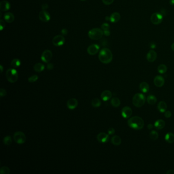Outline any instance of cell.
I'll list each match as a JSON object with an SVG mask.
<instances>
[{
	"label": "cell",
	"instance_id": "6da1fadb",
	"mask_svg": "<svg viewBox=\"0 0 174 174\" xmlns=\"http://www.w3.org/2000/svg\"><path fill=\"white\" fill-rule=\"evenodd\" d=\"M129 126L134 130H141L144 127V123L141 117L135 116L130 118L128 121Z\"/></svg>",
	"mask_w": 174,
	"mask_h": 174
},
{
	"label": "cell",
	"instance_id": "7a4b0ae2",
	"mask_svg": "<svg viewBox=\"0 0 174 174\" xmlns=\"http://www.w3.org/2000/svg\"><path fill=\"white\" fill-rule=\"evenodd\" d=\"M99 58L103 63L108 64L113 60V53L109 49L104 48L99 53Z\"/></svg>",
	"mask_w": 174,
	"mask_h": 174
},
{
	"label": "cell",
	"instance_id": "3957f363",
	"mask_svg": "<svg viewBox=\"0 0 174 174\" xmlns=\"http://www.w3.org/2000/svg\"><path fill=\"white\" fill-rule=\"evenodd\" d=\"M145 102V97L141 93H136L133 96L132 103L134 106L139 108L143 106Z\"/></svg>",
	"mask_w": 174,
	"mask_h": 174
},
{
	"label": "cell",
	"instance_id": "277c9868",
	"mask_svg": "<svg viewBox=\"0 0 174 174\" xmlns=\"http://www.w3.org/2000/svg\"><path fill=\"white\" fill-rule=\"evenodd\" d=\"M104 32L100 28H94L88 32V37L92 40H99L102 37Z\"/></svg>",
	"mask_w": 174,
	"mask_h": 174
},
{
	"label": "cell",
	"instance_id": "5b68a950",
	"mask_svg": "<svg viewBox=\"0 0 174 174\" xmlns=\"http://www.w3.org/2000/svg\"><path fill=\"white\" fill-rule=\"evenodd\" d=\"M6 78L7 80L10 83H15L18 79V72L14 69H9L6 72Z\"/></svg>",
	"mask_w": 174,
	"mask_h": 174
},
{
	"label": "cell",
	"instance_id": "8992f818",
	"mask_svg": "<svg viewBox=\"0 0 174 174\" xmlns=\"http://www.w3.org/2000/svg\"><path fill=\"white\" fill-rule=\"evenodd\" d=\"M14 141L18 144H23L26 141V135L23 132L18 131L13 135Z\"/></svg>",
	"mask_w": 174,
	"mask_h": 174
},
{
	"label": "cell",
	"instance_id": "52a82bcc",
	"mask_svg": "<svg viewBox=\"0 0 174 174\" xmlns=\"http://www.w3.org/2000/svg\"><path fill=\"white\" fill-rule=\"evenodd\" d=\"M163 21V16L159 12H155L151 16V21L152 23L155 25H158L162 23Z\"/></svg>",
	"mask_w": 174,
	"mask_h": 174
},
{
	"label": "cell",
	"instance_id": "ba28073f",
	"mask_svg": "<svg viewBox=\"0 0 174 174\" xmlns=\"http://www.w3.org/2000/svg\"><path fill=\"white\" fill-rule=\"evenodd\" d=\"M64 42H65V38L61 35H58L55 36L52 40L53 44L56 47L62 46L64 43Z\"/></svg>",
	"mask_w": 174,
	"mask_h": 174
},
{
	"label": "cell",
	"instance_id": "9c48e42d",
	"mask_svg": "<svg viewBox=\"0 0 174 174\" xmlns=\"http://www.w3.org/2000/svg\"><path fill=\"white\" fill-rule=\"evenodd\" d=\"M53 54L51 51L46 50L43 52L41 56V60L45 63H48L51 60Z\"/></svg>",
	"mask_w": 174,
	"mask_h": 174
},
{
	"label": "cell",
	"instance_id": "30bf717a",
	"mask_svg": "<svg viewBox=\"0 0 174 174\" xmlns=\"http://www.w3.org/2000/svg\"><path fill=\"white\" fill-rule=\"evenodd\" d=\"M50 14L46 10L41 11L39 13V19L42 22H48L50 20Z\"/></svg>",
	"mask_w": 174,
	"mask_h": 174
},
{
	"label": "cell",
	"instance_id": "8fae6325",
	"mask_svg": "<svg viewBox=\"0 0 174 174\" xmlns=\"http://www.w3.org/2000/svg\"><path fill=\"white\" fill-rule=\"evenodd\" d=\"M122 116L125 119L129 118L132 114V109L126 106L123 108L121 111Z\"/></svg>",
	"mask_w": 174,
	"mask_h": 174
},
{
	"label": "cell",
	"instance_id": "7c38bea8",
	"mask_svg": "<svg viewBox=\"0 0 174 174\" xmlns=\"http://www.w3.org/2000/svg\"><path fill=\"white\" fill-rule=\"evenodd\" d=\"M100 47L97 44H92L87 48V53L91 55H94L98 53L99 51Z\"/></svg>",
	"mask_w": 174,
	"mask_h": 174
},
{
	"label": "cell",
	"instance_id": "4fadbf2b",
	"mask_svg": "<svg viewBox=\"0 0 174 174\" xmlns=\"http://www.w3.org/2000/svg\"><path fill=\"white\" fill-rule=\"evenodd\" d=\"M97 140L101 143H107L109 139V135L106 133L101 132L97 135Z\"/></svg>",
	"mask_w": 174,
	"mask_h": 174
},
{
	"label": "cell",
	"instance_id": "5bb4252c",
	"mask_svg": "<svg viewBox=\"0 0 174 174\" xmlns=\"http://www.w3.org/2000/svg\"><path fill=\"white\" fill-rule=\"evenodd\" d=\"M165 83L164 77L161 76H157L154 79V83L155 85L158 87H161L163 86Z\"/></svg>",
	"mask_w": 174,
	"mask_h": 174
},
{
	"label": "cell",
	"instance_id": "9a60e30c",
	"mask_svg": "<svg viewBox=\"0 0 174 174\" xmlns=\"http://www.w3.org/2000/svg\"><path fill=\"white\" fill-rule=\"evenodd\" d=\"M67 107L69 109H75L78 105V102L77 99L75 98H71L67 102Z\"/></svg>",
	"mask_w": 174,
	"mask_h": 174
},
{
	"label": "cell",
	"instance_id": "2e32d148",
	"mask_svg": "<svg viewBox=\"0 0 174 174\" xmlns=\"http://www.w3.org/2000/svg\"><path fill=\"white\" fill-rule=\"evenodd\" d=\"M157 53L154 50H150L147 55V59L150 62H153L155 61L157 58Z\"/></svg>",
	"mask_w": 174,
	"mask_h": 174
},
{
	"label": "cell",
	"instance_id": "e0dca14e",
	"mask_svg": "<svg viewBox=\"0 0 174 174\" xmlns=\"http://www.w3.org/2000/svg\"><path fill=\"white\" fill-rule=\"evenodd\" d=\"M10 8V4L7 1H2L0 3V10L2 11H6Z\"/></svg>",
	"mask_w": 174,
	"mask_h": 174
},
{
	"label": "cell",
	"instance_id": "ac0fdd59",
	"mask_svg": "<svg viewBox=\"0 0 174 174\" xmlns=\"http://www.w3.org/2000/svg\"><path fill=\"white\" fill-rule=\"evenodd\" d=\"M101 97V99H102L103 101H107L109 100H110L111 99V98L112 97V93L110 91H108V90L104 91V92H102Z\"/></svg>",
	"mask_w": 174,
	"mask_h": 174
},
{
	"label": "cell",
	"instance_id": "d6986e66",
	"mask_svg": "<svg viewBox=\"0 0 174 174\" xmlns=\"http://www.w3.org/2000/svg\"><path fill=\"white\" fill-rule=\"evenodd\" d=\"M167 104L164 101H160L158 103L157 105V108L159 112L161 113H165L167 109Z\"/></svg>",
	"mask_w": 174,
	"mask_h": 174
},
{
	"label": "cell",
	"instance_id": "ffe728a7",
	"mask_svg": "<svg viewBox=\"0 0 174 174\" xmlns=\"http://www.w3.org/2000/svg\"><path fill=\"white\" fill-rule=\"evenodd\" d=\"M121 19V15L118 12H114L110 16V20L111 23H116L120 21Z\"/></svg>",
	"mask_w": 174,
	"mask_h": 174
},
{
	"label": "cell",
	"instance_id": "44dd1931",
	"mask_svg": "<svg viewBox=\"0 0 174 174\" xmlns=\"http://www.w3.org/2000/svg\"><path fill=\"white\" fill-rule=\"evenodd\" d=\"M4 18L5 21L8 23H12L14 20V16L11 12H6L4 14Z\"/></svg>",
	"mask_w": 174,
	"mask_h": 174
},
{
	"label": "cell",
	"instance_id": "7402d4cb",
	"mask_svg": "<svg viewBox=\"0 0 174 174\" xmlns=\"http://www.w3.org/2000/svg\"><path fill=\"white\" fill-rule=\"evenodd\" d=\"M165 126V123L163 120H158L154 123V126L156 128L159 130L164 129Z\"/></svg>",
	"mask_w": 174,
	"mask_h": 174
},
{
	"label": "cell",
	"instance_id": "603a6c76",
	"mask_svg": "<svg viewBox=\"0 0 174 174\" xmlns=\"http://www.w3.org/2000/svg\"><path fill=\"white\" fill-rule=\"evenodd\" d=\"M139 89L143 93H147L149 91V85L145 82H142L139 85Z\"/></svg>",
	"mask_w": 174,
	"mask_h": 174
},
{
	"label": "cell",
	"instance_id": "cb8c5ba5",
	"mask_svg": "<svg viewBox=\"0 0 174 174\" xmlns=\"http://www.w3.org/2000/svg\"><path fill=\"white\" fill-rule=\"evenodd\" d=\"M165 141L169 143H174V134L172 132H168L165 135Z\"/></svg>",
	"mask_w": 174,
	"mask_h": 174
},
{
	"label": "cell",
	"instance_id": "d4e9b609",
	"mask_svg": "<svg viewBox=\"0 0 174 174\" xmlns=\"http://www.w3.org/2000/svg\"><path fill=\"white\" fill-rule=\"evenodd\" d=\"M111 143L114 145H120L122 143V139L118 135H114L111 138Z\"/></svg>",
	"mask_w": 174,
	"mask_h": 174
},
{
	"label": "cell",
	"instance_id": "484cf974",
	"mask_svg": "<svg viewBox=\"0 0 174 174\" xmlns=\"http://www.w3.org/2000/svg\"><path fill=\"white\" fill-rule=\"evenodd\" d=\"M44 69V65L41 63H36L34 66V70L35 72H42Z\"/></svg>",
	"mask_w": 174,
	"mask_h": 174
},
{
	"label": "cell",
	"instance_id": "4316f807",
	"mask_svg": "<svg viewBox=\"0 0 174 174\" xmlns=\"http://www.w3.org/2000/svg\"><path fill=\"white\" fill-rule=\"evenodd\" d=\"M147 101L150 105H154L157 102V98L154 95H150L147 97Z\"/></svg>",
	"mask_w": 174,
	"mask_h": 174
},
{
	"label": "cell",
	"instance_id": "83f0119b",
	"mask_svg": "<svg viewBox=\"0 0 174 174\" xmlns=\"http://www.w3.org/2000/svg\"><path fill=\"white\" fill-rule=\"evenodd\" d=\"M111 104L114 107H118L121 105V101L119 98L114 97L111 100Z\"/></svg>",
	"mask_w": 174,
	"mask_h": 174
},
{
	"label": "cell",
	"instance_id": "f1b7e54d",
	"mask_svg": "<svg viewBox=\"0 0 174 174\" xmlns=\"http://www.w3.org/2000/svg\"><path fill=\"white\" fill-rule=\"evenodd\" d=\"M21 60L18 58H15L11 62V65L14 68H16L19 67L21 65Z\"/></svg>",
	"mask_w": 174,
	"mask_h": 174
},
{
	"label": "cell",
	"instance_id": "f546056e",
	"mask_svg": "<svg viewBox=\"0 0 174 174\" xmlns=\"http://www.w3.org/2000/svg\"><path fill=\"white\" fill-rule=\"evenodd\" d=\"M157 70H158V72H159L160 74H164L167 72V66L165 64H161L158 66V67L157 68Z\"/></svg>",
	"mask_w": 174,
	"mask_h": 174
},
{
	"label": "cell",
	"instance_id": "4dcf8cb0",
	"mask_svg": "<svg viewBox=\"0 0 174 174\" xmlns=\"http://www.w3.org/2000/svg\"><path fill=\"white\" fill-rule=\"evenodd\" d=\"M92 105L95 108L99 107L101 105V101L100 99L98 98H95L93 99L92 101Z\"/></svg>",
	"mask_w": 174,
	"mask_h": 174
},
{
	"label": "cell",
	"instance_id": "1f68e13d",
	"mask_svg": "<svg viewBox=\"0 0 174 174\" xmlns=\"http://www.w3.org/2000/svg\"><path fill=\"white\" fill-rule=\"evenodd\" d=\"M3 143L6 145H10L12 143V138L10 135L5 136L3 139Z\"/></svg>",
	"mask_w": 174,
	"mask_h": 174
},
{
	"label": "cell",
	"instance_id": "d6a6232c",
	"mask_svg": "<svg viewBox=\"0 0 174 174\" xmlns=\"http://www.w3.org/2000/svg\"><path fill=\"white\" fill-rule=\"evenodd\" d=\"M149 136H150V138L153 141L157 140L159 137L158 133L157 131H156L155 130L152 131L149 134Z\"/></svg>",
	"mask_w": 174,
	"mask_h": 174
},
{
	"label": "cell",
	"instance_id": "836d02e7",
	"mask_svg": "<svg viewBox=\"0 0 174 174\" xmlns=\"http://www.w3.org/2000/svg\"><path fill=\"white\" fill-rule=\"evenodd\" d=\"M10 173V170L7 166H2L0 169V173L1 174H9Z\"/></svg>",
	"mask_w": 174,
	"mask_h": 174
},
{
	"label": "cell",
	"instance_id": "e575fe53",
	"mask_svg": "<svg viewBox=\"0 0 174 174\" xmlns=\"http://www.w3.org/2000/svg\"><path fill=\"white\" fill-rule=\"evenodd\" d=\"M38 79V76L36 75H34L28 78V81L30 83H33L36 82Z\"/></svg>",
	"mask_w": 174,
	"mask_h": 174
},
{
	"label": "cell",
	"instance_id": "d590c367",
	"mask_svg": "<svg viewBox=\"0 0 174 174\" xmlns=\"http://www.w3.org/2000/svg\"><path fill=\"white\" fill-rule=\"evenodd\" d=\"M110 28L109 25L108 23H103L102 26H101V28L103 30H109Z\"/></svg>",
	"mask_w": 174,
	"mask_h": 174
},
{
	"label": "cell",
	"instance_id": "8d00e7d4",
	"mask_svg": "<svg viewBox=\"0 0 174 174\" xmlns=\"http://www.w3.org/2000/svg\"><path fill=\"white\" fill-rule=\"evenodd\" d=\"M7 94V92L6 91L5 89H4V88H1L0 89V96L1 97H3L5 96H6Z\"/></svg>",
	"mask_w": 174,
	"mask_h": 174
},
{
	"label": "cell",
	"instance_id": "74e56055",
	"mask_svg": "<svg viewBox=\"0 0 174 174\" xmlns=\"http://www.w3.org/2000/svg\"><path fill=\"white\" fill-rule=\"evenodd\" d=\"M114 0H102L103 3L106 5H109L113 4Z\"/></svg>",
	"mask_w": 174,
	"mask_h": 174
},
{
	"label": "cell",
	"instance_id": "f35d334b",
	"mask_svg": "<svg viewBox=\"0 0 174 174\" xmlns=\"http://www.w3.org/2000/svg\"><path fill=\"white\" fill-rule=\"evenodd\" d=\"M0 27H1V31H2L5 27V23L4 21L2 20H0Z\"/></svg>",
	"mask_w": 174,
	"mask_h": 174
},
{
	"label": "cell",
	"instance_id": "ab89813d",
	"mask_svg": "<svg viewBox=\"0 0 174 174\" xmlns=\"http://www.w3.org/2000/svg\"><path fill=\"white\" fill-rule=\"evenodd\" d=\"M164 116L166 118H170L172 116V113L170 111H166L164 113Z\"/></svg>",
	"mask_w": 174,
	"mask_h": 174
},
{
	"label": "cell",
	"instance_id": "60d3db41",
	"mask_svg": "<svg viewBox=\"0 0 174 174\" xmlns=\"http://www.w3.org/2000/svg\"><path fill=\"white\" fill-rule=\"evenodd\" d=\"M115 129L113 128H110L108 130V133L109 135H113L115 133Z\"/></svg>",
	"mask_w": 174,
	"mask_h": 174
},
{
	"label": "cell",
	"instance_id": "b9f144b4",
	"mask_svg": "<svg viewBox=\"0 0 174 174\" xmlns=\"http://www.w3.org/2000/svg\"><path fill=\"white\" fill-rule=\"evenodd\" d=\"M54 68V65L52 63H49L48 65H47V69L49 70H52Z\"/></svg>",
	"mask_w": 174,
	"mask_h": 174
},
{
	"label": "cell",
	"instance_id": "7bdbcfd3",
	"mask_svg": "<svg viewBox=\"0 0 174 174\" xmlns=\"http://www.w3.org/2000/svg\"><path fill=\"white\" fill-rule=\"evenodd\" d=\"M41 8L42 9V10H46L48 8V5L47 4H43L41 6Z\"/></svg>",
	"mask_w": 174,
	"mask_h": 174
},
{
	"label": "cell",
	"instance_id": "ee69618b",
	"mask_svg": "<svg viewBox=\"0 0 174 174\" xmlns=\"http://www.w3.org/2000/svg\"><path fill=\"white\" fill-rule=\"evenodd\" d=\"M104 34L106 36H109L110 35V32L109 31V30H104Z\"/></svg>",
	"mask_w": 174,
	"mask_h": 174
},
{
	"label": "cell",
	"instance_id": "f6af8a7d",
	"mask_svg": "<svg viewBox=\"0 0 174 174\" xmlns=\"http://www.w3.org/2000/svg\"><path fill=\"white\" fill-rule=\"evenodd\" d=\"M61 33L63 35H66L68 33V31L66 29H63L61 30Z\"/></svg>",
	"mask_w": 174,
	"mask_h": 174
},
{
	"label": "cell",
	"instance_id": "bcb514c9",
	"mask_svg": "<svg viewBox=\"0 0 174 174\" xmlns=\"http://www.w3.org/2000/svg\"><path fill=\"white\" fill-rule=\"evenodd\" d=\"M147 128H148V129L151 130V129H152V128H153V126L152 124H150L147 126Z\"/></svg>",
	"mask_w": 174,
	"mask_h": 174
},
{
	"label": "cell",
	"instance_id": "7dc6e473",
	"mask_svg": "<svg viewBox=\"0 0 174 174\" xmlns=\"http://www.w3.org/2000/svg\"><path fill=\"white\" fill-rule=\"evenodd\" d=\"M167 174H174V170H169L167 172H166Z\"/></svg>",
	"mask_w": 174,
	"mask_h": 174
},
{
	"label": "cell",
	"instance_id": "c3c4849f",
	"mask_svg": "<svg viewBox=\"0 0 174 174\" xmlns=\"http://www.w3.org/2000/svg\"><path fill=\"white\" fill-rule=\"evenodd\" d=\"M170 3L171 5H174V0H170Z\"/></svg>",
	"mask_w": 174,
	"mask_h": 174
},
{
	"label": "cell",
	"instance_id": "681fc988",
	"mask_svg": "<svg viewBox=\"0 0 174 174\" xmlns=\"http://www.w3.org/2000/svg\"><path fill=\"white\" fill-rule=\"evenodd\" d=\"M0 69H1V73H2L3 71V66L2 65H0Z\"/></svg>",
	"mask_w": 174,
	"mask_h": 174
},
{
	"label": "cell",
	"instance_id": "f907efd6",
	"mask_svg": "<svg viewBox=\"0 0 174 174\" xmlns=\"http://www.w3.org/2000/svg\"><path fill=\"white\" fill-rule=\"evenodd\" d=\"M171 48H172V50L174 51V43H173L172 44V46H171Z\"/></svg>",
	"mask_w": 174,
	"mask_h": 174
},
{
	"label": "cell",
	"instance_id": "816d5d0a",
	"mask_svg": "<svg viewBox=\"0 0 174 174\" xmlns=\"http://www.w3.org/2000/svg\"><path fill=\"white\" fill-rule=\"evenodd\" d=\"M81 1H86V0H81Z\"/></svg>",
	"mask_w": 174,
	"mask_h": 174
}]
</instances>
